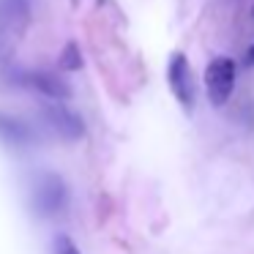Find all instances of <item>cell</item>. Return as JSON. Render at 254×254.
I'll list each match as a JSON object with an SVG mask.
<instances>
[{"instance_id": "8", "label": "cell", "mask_w": 254, "mask_h": 254, "mask_svg": "<svg viewBox=\"0 0 254 254\" xmlns=\"http://www.w3.org/2000/svg\"><path fill=\"white\" fill-rule=\"evenodd\" d=\"M79 66H82L79 47L74 44V41H68V44L63 47V55H61V68H66V71H77Z\"/></svg>"}, {"instance_id": "1", "label": "cell", "mask_w": 254, "mask_h": 254, "mask_svg": "<svg viewBox=\"0 0 254 254\" xmlns=\"http://www.w3.org/2000/svg\"><path fill=\"white\" fill-rule=\"evenodd\" d=\"M30 22V0H0V63L17 52Z\"/></svg>"}, {"instance_id": "10", "label": "cell", "mask_w": 254, "mask_h": 254, "mask_svg": "<svg viewBox=\"0 0 254 254\" xmlns=\"http://www.w3.org/2000/svg\"><path fill=\"white\" fill-rule=\"evenodd\" d=\"M246 63H249V66H254V44L249 47V52H246Z\"/></svg>"}, {"instance_id": "2", "label": "cell", "mask_w": 254, "mask_h": 254, "mask_svg": "<svg viewBox=\"0 0 254 254\" xmlns=\"http://www.w3.org/2000/svg\"><path fill=\"white\" fill-rule=\"evenodd\" d=\"M68 202L66 183L55 175V172H44L33 186V208L39 216H58Z\"/></svg>"}, {"instance_id": "7", "label": "cell", "mask_w": 254, "mask_h": 254, "mask_svg": "<svg viewBox=\"0 0 254 254\" xmlns=\"http://www.w3.org/2000/svg\"><path fill=\"white\" fill-rule=\"evenodd\" d=\"M0 139H6L8 145H28L33 142V131L28 123L17 121V118L0 115Z\"/></svg>"}, {"instance_id": "5", "label": "cell", "mask_w": 254, "mask_h": 254, "mask_svg": "<svg viewBox=\"0 0 254 254\" xmlns=\"http://www.w3.org/2000/svg\"><path fill=\"white\" fill-rule=\"evenodd\" d=\"M41 118H44L47 126H50L58 137L68 139V142H74V139H79L85 134L82 118H79L77 112L61 107V104H52V101H50V104H44V107H41Z\"/></svg>"}, {"instance_id": "3", "label": "cell", "mask_w": 254, "mask_h": 254, "mask_svg": "<svg viewBox=\"0 0 254 254\" xmlns=\"http://www.w3.org/2000/svg\"><path fill=\"white\" fill-rule=\"evenodd\" d=\"M205 90L208 99L216 107L230 101L232 90H235V63L230 58H213L205 68Z\"/></svg>"}, {"instance_id": "4", "label": "cell", "mask_w": 254, "mask_h": 254, "mask_svg": "<svg viewBox=\"0 0 254 254\" xmlns=\"http://www.w3.org/2000/svg\"><path fill=\"white\" fill-rule=\"evenodd\" d=\"M167 82H170V90L178 101H181L186 110H191L194 101H197V88H194L191 79V66H189V58L183 52H175L167 63Z\"/></svg>"}, {"instance_id": "6", "label": "cell", "mask_w": 254, "mask_h": 254, "mask_svg": "<svg viewBox=\"0 0 254 254\" xmlns=\"http://www.w3.org/2000/svg\"><path fill=\"white\" fill-rule=\"evenodd\" d=\"M25 82L50 101H66L71 96V88L61 77H55L50 71H30V74H25Z\"/></svg>"}, {"instance_id": "9", "label": "cell", "mask_w": 254, "mask_h": 254, "mask_svg": "<svg viewBox=\"0 0 254 254\" xmlns=\"http://www.w3.org/2000/svg\"><path fill=\"white\" fill-rule=\"evenodd\" d=\"M55 254H82V252H79V246L68 235H58L55 238Z\"/></svg>"}]
</instances>
